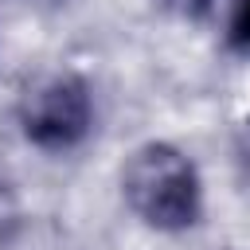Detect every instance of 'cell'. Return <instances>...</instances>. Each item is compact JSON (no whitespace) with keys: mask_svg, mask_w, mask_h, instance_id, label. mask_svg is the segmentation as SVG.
<instances>
[{"mask_svg":"<svg viewBox=\"0 0 250 250\" xmlns=\"http://www.w3.org/2000/svg\"><path fill=\"white\" fill-rule=\"evenodd\" d=\"M125 207L160 234H184L203 219V180L195 160L168 145L145 141L121 164Z\"/></svg>","mask_w":250,"mask_h":250,"instance_id":"obj_1","label":"cell"},{"mask_svg":"<svg viewBox=\"0 0 250 250\" xmlns=\"http://www.w3.org/2000/svg\"><path fill=\"white\" fill-rule=\"evenodd\" d=\"M16 121L31 148L51 156L74 152L94 133V94L78 74H47L20 98Z\"/></svg>","mask_w":250,"mask_h":250,"instance_id":"obj_2","label":"cell"},{"mask_svg":"<svg viewBox=\"0 0 250 250\" xmlns=\"http://www.w3.org/2000/svg\"><path fill=\"white\" fill-rule=\"evenodd\" d=\"M223 39H227L230 55H238V59L250 62V0H230Z\"/></svg>","mask_w":250,"mask_h":250,"instance_id":"obj_3","label":"cell"},{"mask_svg":"<svg viewBox=\"0 0 250 250\" xmlns=\"http://www.w3.org/2000/svg\"><path fill=\"white\" fill-rule=\"evenodd\" d=\"M23 223V207H20V191H16V180L0 168V242H8Z\"/></svg>","mask_w":250,"mask_h":250,"instance_id":"obj_4","label":"cell"},{"mask_svg":"<svg viewBox=\"0 0 250 250\" xmlns=\"http://www.w3.org/2000/svg\"><path fill=\"white\" fill-rule=\"evenodd\" d=\"M160 8H168L180 20H203L215 8V0H160Z\"/></svg>","mask_w":250,"mask_h":250,"instance_id":"obj_5","label":"cell"},{"mask_svg":"<svg viewBox=\"0 0 250 250\" xmlns=\"http://www.w3.org/2000/svg\"><path fill=\"white\" fill-rule=\"evenodd\" d=\"M238 160H242V168L250 172V117L238 125Z\"/></svg>","mask_w":250,"mask_h":250,"instance_id":"obj_6","label":"cell"},{"mask_svg":"<svg viewBox=\"0 0 250 250\" xmlns=\"http://www.w3.org/2000/svg\"><path fill=\"white\" fill-rule=\"evenodd\" d=\"M20 4H55V0H20Z\"/></svg>","mask_w":250,"mask_h":250,"instance_id":"obj_7","label":"cell"}]
</instances>
